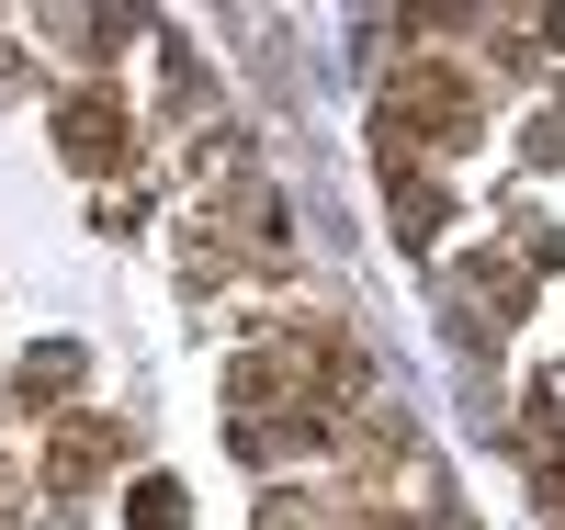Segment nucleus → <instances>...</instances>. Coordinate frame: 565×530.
I'll return each instance as SVG.
<instances>
[{"label":"nucleus","mask_w":565,"mask_h":530,"mask_svg":"<svg viewBox=\"0 0 565 530\" xmlns=\"http://www.w3.org/2000/svg\"><path fill=\"white\" fill-rule=\"evenodd\" d=\"M463 136H476V79L441 68V57H418V68L385 90V148L418 159V148H463Z\"/></svg>","instance_id":"1"},{"label":"nucleus","mask_w":565,"mask_h":530,"mask_svg":"<svg viewBox=\"0 0 565 530\" xmlns=\"http://www.w3.org/2000/svg\"><path fill=\"white\" fill-rule=\"evenodd\" d=\"M114 452H125V441H114L103 418H68V429H57V452H45V486H68V497H79V486H90V474H103Z\"/></svg>","instance_id":"2"},{"label":"nucleus","mask_w":565,"mask_h":530,"mask_svg":"<svg viewBox=\"0 0 565 530\" xmlns=\"http://www.w3.org/2000/svg\"><path fill=\"white\" fill-rule=\"evenodd\" d=\"M57 136L79 148V170H114V159H125V113H114V102H68Z\"/></svg>","instance_id":"3"},{"label":"nucleus","mask_w":565,"mask_h":530,"mask_svg":"<svg viewBox=\"0 0 565 530\" xmlns=\"http://www.w3.org/2000/svg\"><path fill=\"white\" fill-rule=\"evenodd\" d=\"M136 530H181V486L159 474V486H136Z\"/></svg>","instance_id":"4"},{"label":"nucleus","mask_w":565,"mask_h":530,"mask_svg":"<svg viewBox=\"0 0 565 530\" xmlns=\"http://www.w3.org/2000/svg\"><path fill=\"white\" fill-rule=\"evenodd\" d=\"M57 383H79V350H45V361L23 372V396H57Z\"/></svg>","instance_id":"5"},{"label":"nucleus","mask_w":565,"mask_h":530,"mask_svg":"<svg viewBox=\"0 0 565 530\" xmlns=\"http://www.w3.org/2000/svg\"><path fill=\"white\" fill-rule=\"evenodd\" d=\"M12 508H23V497H12V474H0V530H12Z\"/></svg>","instance_id":"6"}]
</instances>
